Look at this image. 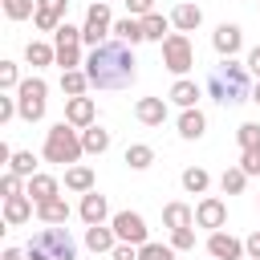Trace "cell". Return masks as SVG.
I'll return each instance as SVG.
<instances>
[{"label":"cell","mask_w":260,"mask_h":260,"mask_svg":"<svg viewBox=\"0 0 260 260\" xmlns=\"http://www.w3.org/2000/svg\"><path fill=\"white\" fill-rule=\"evenodd\" d=\"M134 65H138V61H134L130 45L106 41V45L89 49V57H85V77H89L93 89H126V85L138 77Z\"/></svg>","instance_id":"cell-1"},{"label":"cell","mask_w":260,"mask_h":260,"mask_svg":"<svg viewBox=\"0 0 260 260\" xmlns=\"http://www.w3.org/2000/svg\"><path fill=\"white\" fill-rule=\"evenodd\" d=\"M207 93L219 106H236V102H252V85H248V65H240L236 57H223L211 77H207Z\"/></svg>","instance_id":"cell-2"},{"label":"cell","mask_w":260,"mask_h":260,"mask_svg":"<svg viewBox=\"0 0 260 260\" xmlns=\"http://www.w3.org/2000/svg\"><path fill=\"white\" fill-rule=\"evenodd\" d=\"M24 256L28 260H77V244L61 223H53V228H41L24 244Z\"/></svg>","instance_id":"cell-3"},{"label":"cell","mask_w":260,"mask_h":260,"mask_svg":"<svg viewBox=\"0 0 260 260\" xmlns=\"http://www.w3.org/2000/svg\"><path fill=\"white\" fill-rule=\"evenodd\" d=\"M85 154V146H81V134H77V126H69V122H57V126H49L45 130V162H77Z\"/></svg>","instance_id":"cell-4"},{"label":"cell","mask_w":260,"mask_h":260,"mask_svg":"<svg viewBox=\"0 0 260 260\" xmlns=\"http://www.w3.org/2000/svg\"><path fill=\"white\" fill-rule=\"evenodd\" d=\"M45 93H49L45 77H24L20 89H16V114L24 122H41L45 118Z\"/></svg>","instance_id":"cell-5"},{"label":"cell","mask_w":260,"mask_h":260,"mask_svg":"<svg viewBox=\"0 0 260 260\" xmlns=\"http://www.w3.org/2000/svg\"><path fill=\"white\" fill-rule=\"evenodd\" d=\"M114 32V20H110V4H89V12H85V24H81V41L89 45V49H98V45H106V37Z\"/></svg>","instance_id":"cell-6"},{"label":"cell","mask_w":260,"mask_h":260,"mask_svg":"<svg viewBox=\"0 0 260 260\" xmlns=\"http://www.w3.org/2000/svg\"><path fill=\"white\" fill-rule=\"evenodd\" d=\"M162 65H167L171 73H179V77L195 65V49H191L187 32H171V37L162 41Z\"/></svg>","instance_id":"cell-7"},{"label":"cell","mask_w":260,"mask_h":260,"mask_svg":"<svg viewBox=\"0 0 260 260\" xmlns=\"http://www.w3.org/2000/svg\"><path fill=\"white\" fill-rule=\"evenodd\" d=\"M110 228H114V236H118L122 244H134V248L150 244V240H146V219H142L138 211H118V215L110 219Z\"/></svg>","instance_id":"cell-8"},{"label":"cell","mask_w":260,"mask_h":260,"mask_svg":"<svg viewBox=\"0 0 260 260\" xmlns=\"http://www.w3.org/2000/svg\"><path fill=\"white\" fill-rule=\"evenodd\" d=\"M65 4H69V0H37V16H32L37 28H41V32H57V28L65 24V20H61V16H65Z\"/></svg>","instance_id":"cell-9"},{"label":"cell","mask_w":260,"mask_h":260,"mask_svg":"<svg viewBox=\"0 0 260 260\" xmlns=\"http://www.w3.org/2000/svg\"><path fill=\"white\" fill-rule=\"evenodd\" d=\"M211 45H215V53L219 57H236L240 53V45H244V32H240V24H219L215 32H211Z\"/></svg>","instance_id":"cell-10"},{"label":"cell","mask_w":260,"mask_h":260,"mask_svg":"<svg viewBox=\"0 0 260 260\" xmlns=\"http://www.w3.org/2000/svg\"><path fill=\"white\" fill-rule=\"evenodd\" d=\"M93 118H98L93 98H69V102H65V122H69V126L89 130V126H93Z\"/></svg>","instance_id":"cell-11"},{"label":"cell","mask_w":260,"mask_h":260,"mask_svg":"<svg viewBox=\"0 0 260 260\" xmlns=\"http://www.w3.org/2000/svg\"><path fill=\"white\" fill-rule=\"evenodd\" d=\"M223 219H228V207H223L215 195H207V199L195 207V223H199V228H211V232H219V228H223Z\"/></svg>","instance_id":"cell-12"},{"label":"cell","mask_w":260,"mask_h":260,"mask_svg":"<svg viewBox=\"0 0 260 260\" xmlns=\"http://www.w3.org/2000/svg\"><path fill=\"white\" fill-rule=\"evenodd\" d=\"M207 252H211L215 260H240V256H244V244H240L236 236H228V232H211V236H207Z\"/></svg>","instance_id":"cell-13"},{"label":"cell","mask_w":260,"mask_h":260,"mask_svg":"<svg viewBox=\"0 0 260 260\" xmlns=\"http://www.w3.org/2000/svg\"><path fill=\"white\" fill-rule=\"evenodd\" d=\"M134 118H138L142 126H162V122H167V102H162V98H138Z\"/></svg>","instance_id":"cell-14"},{"label":"cell","mask_w":260,"mask_h":260,"mask_svg":"<svg viewBox=\"0 0 260 260\" xmlns=\"http://www.w3.org/2000/svg\"><path fill=\"white\" fill-rule=\"evenodd\" d=\"M32 219V199L28 195H8L4 199V223L8 228H20V223H28Z\"/></svg>","instance_id":"cell-15"},{"label":"cell","mask_w":260,"mask_h":260,"mask_svg":"<svg viewBox=\"0 0 260 260\" xmlns=\"http://www.w3.org/2000/svg\"><path fill=\"white\" fill-rule=\"evenodd\" d=\"M77 211H81V219L93 228V223H102V219L110 215V203H106L102 191H89V195H81V207H77Z\"/></svg>","instance_id":"cell-16"},{"label":"cell","mask_w":260,"mask_h":260,"mask_svg":"<svg viewBox=\"0 0 260 260\" xmlns=\"http://www.w3.org/2000/svg\"><path fill=\"white\" fill-rule=\"evenodd\" d=\"M171 24L179 28V32H195L199 24H203V12H199V4H175V12H171Z\"/></svg>","instance_id":"cell-17"},{"label":"cell","mask_w":260,"mask_h":260,"mask_svg":"<svg viewBox=\"0 0 260 260\" xmlns=\"http://www.w3.org/2000/svg\"><path fill=\"white\" fill-rule=\"evenodd\" d=\"M24 195H28L32 203H45V199H57V179H53V175H41V171H37V175L28 179V191H24Z\"/></svg>","instance_id":"cell-18"},{"label":"cell","mask_w":260,"mask_h":260,"mask_svg":"<svg viewBox=\"0 0 260 260\" xmlns=\"http://www.w3.org/2000/svg\"><path fill=\"white\" fill-rule=\"evenodd\" d=\"M37 219L49 223V228H53V223H65V219H69V203H65L61 195H57V199H45V203H37Z\"/></svg>","instance_id":"cell-19"},{"label":"cell","mask_w":260,"mask_h":260,"mask_svg":"<svg viewBox=\"0 0 260 260\" xmlns=\"http://www.w3.org/2000/svg\"><path fill=\"white\" fill-rule=\"evenodd\" d=\"M114 240H118V236H114V228H106V223L85 228V244H89V252H114V248H118Z\"/></svg>","instance_id":"cell-20"},{"label":"cell","mask_w":260,"mask_h":260,"mask_svg":"<svg viewBox=\"0 0 260 260\" xmlns=\"http://www.w3.org/2000/svg\"><path fill=\"white\" fill-rule=\"evenodd\" d=\"M162 223H167L171 232H179V228H191V223H195V211H191L187 203H167V207H162Z\"/></svg>","instance_id":"cell-21"},{"label":"cell","mask_w":260,"mask_h":260,"mask_svg":"<svg viewBox=\"0 0 260 260\" xmlns=\"http://www.w3.org/2000/svg\"><path fill=\"white\" fill-rule=\"evenodd\" d=\"M171 102L183 106V110H195V102H199V85L187 81V77H179V81L171 85Z\"/></svg>","instance_id":"cell-22"},{"label":"cell","mask_w":260,"mask_h":260,"mask_svg":"<svg viewBox=\"0 0 260 260\" xmlns=\"http://www.w3.org/2000/svg\"><path fill=\"white\" fill-rule=\"evenodd\" d=\"M203 130H207L203 110H183V114H179V134H183V138H203Z\"/></svg>","instance_id":"cell-23"},{"label":"cell","mask_w":260,"mask_h":260,"mask_svg":"<svg viewBox=\"0 0 260 260\" xmlns=\"http://www.w3.org/2000/svg\"><path fill=\"white\" fill-rule=\"evenodd\" d=\"M114 37H118L122 45H138V41H146V32H142V20H134V16H126V20H114Z\"/></svg>","instance_id":"cell-24"},{"label":"cell","mask_w":260,"mask_h":260,"mask_svg":"<svg viewBox=\"0 0 260 260\" xmlns=\"http://www.w3.org/2000/svg\"><path fill=\"white\" fill-rule=\"evenodd\" d=\"M81 146H85V154H102V150H110V130H102V126L81 130Z\"/></svg>","instance_id":"cell-25"},{"label":"cell","mask_w":260,"mask_h":260,"mask_svg":"<svg viewBox=\"0 0 260 260\" xmlns=\"http://www.w3.org/2000/svg\"><path fill=\"white\" fill-rule=\"evenodd\" d=\"M65 187L89 195V191H93V171H89V167H69V171H65Z\"/></svg>","instance_id":"cell-26"},{"label":"cell","mask_w":260,"mask_h":260,"mask_svg":"<svg viewBox=\"0 0 260 260\" xmlns=\"http://www.w3.org/2000/svg\"><path fill=\"white\" fill-rule=\"evenodd\" d=\"M154 162V150L146 146V142H134V146H126V167L130 171H146Z\"/></svg>","instance_id":"cell-27"},{"label":"cell","mask_w":260,"mask_h":260,"mask_svg":"<svg viewBox=\"0 0 260 260\" xmlns=\"http://www.w3.org/2000/svg\"><path fill=\"white\" fill-rule=\"evenodd\" d=\"M85 85H89L85 69H69V73H61V89H65L69 98H85Z\"/></svg>","instance_id":"cell-28"},{"label":"cell","mask_w":260,"mask_h":260,"mask_svg":"<svg viewBox=\"0 0 260 260\" xmlns=\"http://www.w3.org/2000/svg\"><path fill=\"white\" fill-rule=\"evenodd\" d=\"M167 16H158V12H150V16H142V32H146V41H167L171 32H167Z\"/></svg>","instance_id":"cell-29"},{"label":"cell","mask_w":260,"mask_h":260,"mask_svg":"<svg viewBox=\"0 0 260 260\" xmlns=\"http://www.w3.org/2000/svg\"><path fill=\"white\" fill-rule=\"evenodd\" d=\"M207 183H211V175H207L203 167H187V171H183V187H187L191 195H203Z\"/></svg>","instance_id":"cell-30"},{"label":"cell","mask_w":260,"mask_h":260,"mask_svg":"<svg viewBox=\"0 0 260 260\" xmlns=\"http://www.w3.org/2000/svg\"><path fill=\"white\" fill-rule=\"evenodd\" d=\"M24 57H28V65H49V61H57V49H49L45 41H28Z\"/></svg>","instance_id":"cell-31"},{"label":"cell","mask_w":260,"mask_h":260,"mask_svg":"<svg viewBox=\"0 0 260 260\" xmlns=\"http://www.w3.org/2000/svg\"><path fill=\"white\" fill-rule=\"evenodd\" d=\"M32 167H37L32 150H16V154H12V162H8V171H12V175H20V179H32V175H37Z\"/></svg>","instance_id":"cell-32"},{"label":"cell","mask_w":260,"mask_h":260,"mask_svg":"<svg viewBox=\"0 0 260 260\" xmlns=\"http://www.w3.org/2000/svg\"><path fill=\"white\" fill-rule=\"evenodd\" d=\"M244 183H248V175H244L240 167H228V171L219 175V187H223V195H240V191H244Z\"/></svg>","instance_id":"cell-33"},{"label":"cell","mask_w":260,"mask_h":260,"mask_svg":"<svg viewBox=\"0 0 260 260\" xmlns=\"http://www.w3.org/2000/svg\"><path fill=\"white\" fill-rule=\"evenodd\" d=\"M4 16L8 20H28V16H37V0H4Z\"/></svg>","instance_id":"cell-34"},{"label":"cell","mask_w":260,"mask_h":260,"mask_svg":"<svg viewBox=\"0 0 260 260\" xmlns=\"http://www.w3.org/2000/svg\"><path fill=\"white\" fill-rule=\"evenodd\" d=\"M236 138H240V150H260V122H244Z\"/></svg>","instance_id":"cell-35"},{"label":"cell","mask_w":260,"mask_h":260,"mask_svg":"<svg viewBox=\"0 0 260 260\" xmlns=\"http://www.w3.org/2000/svg\"><path fill=\"white\" fill-rule=\"evenodd\" d=\"M57 65H61V73L85 65V61H81V49H77V45H61V49H57Z\"/></svg>","instance_id":"cell-36"},{"label":"cell","mask_w":260,"mask_h":260,"mask_svg":"<svg viewBox=\"0 0 260 260\" xmlns=\"http://www.w3.org/2000/svg\"><path fill=\"white\" fill-rule=\"evenodd\" d=\"M138 260H175V248L171 244H142Z\"/></svg>","instance_id":"cell-37"},{"label":"cell","mask_w":260,"mask_h":260,"mask_svg":"<svg viewBox=\"0 0 260 260\" xmlns=\"http://www.w3.org/2000/svg\"><path fill=\"white\" fill-rule=\"evenodd\" d=\"M53 41H57V49H61V45H81V28H73V24L65 20V24L53 32Z\"/></svg>","instance_id":"cell-38"},{"label":"cell","mask_w":260,"mask_h":260,"mask_svg":"<svg viewBox=\"0 0 260 260\" xmlns=\"http://www.w3.org/2000/svg\"><path fill=\"white\" fill-rule=\"evenodd\" d=\"M0 89H20V77H16L12 61H0Z\"/></svg>","instance_id":"cell-39"},{"label":"cell","mask_w":260,"mask_h":260,"mask_svg":"<svg viewBox=\"0 0 260 260\" xmlns=\"http://www.w3.org/2000/svg\"><path fill=\"white\" fill-rule=\"evenodd\" d=\"M171 248H175V252H179V248H195V232H191V228L171 232Z\"/></svg>","instance_id":"cell-40"},{"label":"cell","mask_w":260,"mask_h":260,"mask_svg":"<svg viewBox=\"0 0 260 260\" xmlns=\"http://www.w3.org/2000/svg\"><path fill=\"white\" fill-rule=\"evenodd\" d=\"M240 171L244 175H260V150H244L240 154Z\"/></svg>","instance_id":"cell-41"},{"label":"cell","mask_w":260,"mask_h":260,"mask_svg":"<svg viewBox=\"0 0 260 260\" xmlns=\"http://www.w3.org/2000/svg\"><path fill=\"white\" fill-rule=\"evenodd\" d=\"M0 191H4V199H8V195H20V175H12V171H8V175L0 179Z\"/></svg>","instance_id":"cell-42"},{"label":"cell","mask_w":260,"mask_h":260,"mask_svg":"<svg viewBox=\"0 0 260 260\" xmlns=\"http://www.w3.org/2000/svg\"><path fill=\"white\" fill-rule=\"evenodd\" d=\"M8 118H16V98H0V126Z\"/></svg>","instance_id":"cell-43"},{"label":"cell","mask_w":260,"mask_h":260,"mask_svg":"<svg viewBox=\"0 0 260 260\" xmlns=\"http://www.w3.org/2000/svg\"><path fill=\"white\" fill-rule=\"evenodd\" d=\"M110 256H114V260H138V248H134V244H118Z\"/></svg>","instance_id":"cell-44"},{"label":"cell","mask_w":260,"mask_h":260,"mask_svg":"<svg viewBox=\"0 0 260 260\" xmlns=\"http://www.w3.org/2000/svg\"><path fill=\"white\" fill-rule=\"evenodd\" d=\"M244 252H248V260H260V232H252L244 240Z\"/></svg>","instance_id":"cell-45"},{"label":"cell","mask_w":260,"mask_h":260,"mask_svg":"<svg viewBox=\"0 0 260 260\" xmlns=\"http://www.w3.org/2000/svg\"><path fill=\"white\" fill-rule=\"evenodd\" d=\"M130 4V16H150V0H126Z\"/></svg>","instance_id":"cell-46"},{"label":"cell","mask_w":260,"mask_h":260,"mask_svg":"<svg viewBox=\"0 0 260 260\" xmlns=\"http://www.w3.org/2000/svg\"><path fill=\"white\" fill-rule=\"evenodd\" d=\"M248 73H256V77H260V45L248 53Z\"/></svg>","instance_id":"cell-47"},{"label":"cell","mask_w":260,"mask_h":260,"mask_svg":"<svg viewBox=\"0 0 260 260\" xmlns=\"http://www.w3.org/2000/svg\"><path fill=\"white\" fill-rule=\"evenodd\" d=\"M4 260H28V256H24L20 248H4Z\"/></svg>","instance_id":"cell-48"},{"label":"cell","mask_w":260,"mask_h":260,"mask_svg":"<svg viewBox=\"0 0 260 260\" xmlns=\"http://www.w3.org/2000/svg\"><path fill=\"white\" fill-rule=\"evenodd\" d=\"M252 102H256V106H260V81H256V89H252Z\"/></svg>","instance_id":"cell-49"},{"label":"cell","mask_w":260,"mask_h":260,"mask_svg":"<svg viewBox=\"0 0 260 260\" xmlns=\"http://www.w3.org/2000/svg\"><path fill=\"white\" fill-rule=\"evenodd\" d=\"M102 4H110V0H102Z\"/></svg>","instance_id":"cell-50"}]
</instances>
